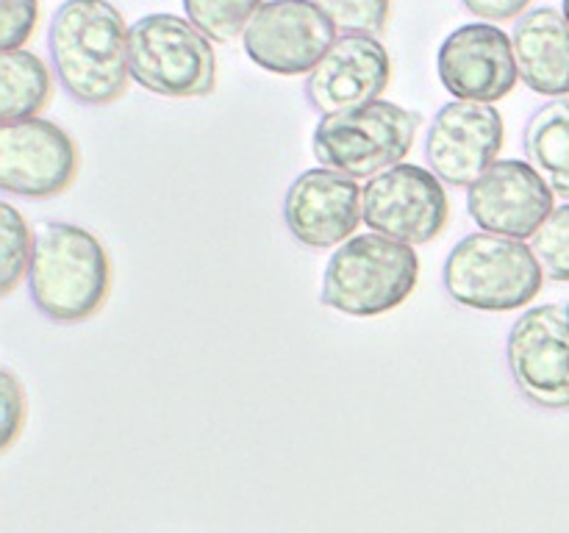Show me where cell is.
<instances>
[{
	"instance_id": "cell-7",
	"label": "cell",
	"mask_w": 569,
	"mask_h": 533,
	"mask_svg": "<svg viewBox=\"0 0 569 533\" xmlns=\"http://www.w3.org/2000/svg\"><path fill=\"white\" fill-rule=\"evenodd\" d=\"M450 198L442 178L417 164H398L365 187V225L403 244H428L448 228Z\"/></svg>"
},
{
	"instance_id": "cell-18",
	"label": "cell",
	"mask_w": 569,
	"mask_h": 533,
	"mask_svg": "<svg viewBox=\"0 0 569 533\" xmlns=\"http://www.w3.org/2000/svg\"><path fill=\"white\" fill-rule=\"evenodd\" d=\"M53 78L44 61L31 50L0 53V120H28L48 105Z\"/></svg>"
},
{
	"instance_id": "cell-8",
	"label": "cell",
	"mask_w": 569,
	"mask_h": 533,
	"mask_svg": "<svg viewBox=\"0 0 569 533\" xmlns=\"http://www.w3.org/2000/svg\"><path fill=\"white\" fill-rule=\"evenodd\" d=\"M517 389L542 409H569V303L528 309L506 339Z\"/></svg>"
},
{
	"instance_id": "cell-1",
	"label": "cell",
	"mask_w": 569,
	"mask_h": 533,
	"mask_svg": "<svg viewBox=\"0 0 569 533\" xmlns=\"http://www.w3.org/2000/svg\"><path fill=\"white\" fill-rule=\"evenodd\" d=\"M126 20L109 0H67L50 22L48 44L61 87L83 105H109L126 92Z\"/></svg>"
},
{
	"instance_id": "cell-12",
	"label": "cell",
	"mask_w": 569,
	"mask_h": 533,
	"mask_svg": "<svg viewBox=\"0 0 569 533\" xmlns=\"http://www.w3.org/2000/svg\"><path fill=\"white\" fill-rule=\"evenodd\" d=\"M467 209L483 233L531 239L556 211V194L528 161L498 159L470 187Z\"/></svg>"
},
{
	"instance_id": "cell-19",
	"label": "cell",
	"mask_w": 569,
	"mask_h": 533,
	"mask_svg": "<svg viewBox=\"0 0 569 533\" xmlns=\"http://www.w3.org/2000/svg\"><path fill=\"white\" fill-rule=\"evenodd\" d=\"M264 0H183L187 20L214 42H231L244 33Z\"/></svg>"
},
{
	"instance_id": "cell-2",
	"label": "cell",
	"mask_w": 569,
	"mask_h": 533,
	"mask_svg": "<svg viewBox=\"0 0 569 533\" xmlns=\"http://www.w3.org/2000/svg\"><path fill=\"white\" fill-rule=\"evenodd\" d=\"M31 300L56 322H81L100 311L111 292V259L103 242L76 222H48L33 239Z\"/></svg>"
},
{
	"instance_id": "cell-14",
	"label": "cell",
	"mask_w": 569,
	"mask_h": 533,
	"mask_svg": "<svg viewBox=\"0 0 569 533\" xmlns=\"http://www.w3.org/2000/svg\"><path fill=\"white\" fill-rule=\"evenodd\" d=\"M283 220L306 248L326 250L356 237L365 222V189L345 172L306 170L283 198Z\"/></svg>"
},
{
	"instance_id": "cell-24",
	"label": "cell",
	"mask_w": 569,
	"mask_h": 533,
	"mask_svg": "<svg viewBox=\"0 0 569 533\" xmlns=\"http://www.w3.org/2000/svg\"><path fill=\"white\" fill-rule=\"evenodd\" d=\"M0 411H3V450L14 444V439L22 433L26 425V392H22L20 381L14 372H0Z\"/></svg>"
},
{
	"instance_id": "cell-25",
	"label": "cell",
	"mask_w": 569,
	"mask_h": 533,
	"mask_svg": "<svg viewBox=\"0 0 569 533\" xmlns=\"http://www.w3.org/2000/svg\"><path fill=\"white\" fill-rule=\"evenodd\" d=\"M531 0H465L467 11L487 22H503L522 14Z\"/></svg>"
},
{
	"instance_id": "cell-15",
	"label": "cell",
	"mask_w": 569,
	"mask_h": 533,
	"mask_svg": "<svg viewBox=\"0 0 569 533\" xmlns=\"http://www.w3.org/2000/svg\"><path fill=\"white\" fill-rule=\"evenodd\" d=\"M392 64L376 37L345 33L331 44L320 64L306 78V94L322 117L350 114L378 103L387 89Z\"/></svg>"
},
{
	"instance_id": "cell-20",
	"label": "cell",
	"mask_w": 569,
	"mask_h": 533,
	"mask_svg": "<svg viewBox=\"0 0 569 533\" xmlns=\"http://www.w3.org/2000/svg\"><path fill=\"white\" fill-rule=\"evenodd\" d=\"M0 292L11 294L31 272L33 239L26 217L11 203L0 205Z\"/></svg>"
},
{
	"instance_id": "cell-13",
	"label": "cell",
	"mask_w": 569,
	"mask_h": 533,
	"mask_svg": "<svg viewBox=\"0 0 569 533\" xmlns=\"http://www.w3.org/2000/svg\"><path fill=\"white\" fill-rule=\"evenodd\" d=\"M503 148V117L489 103L453 100L428 128L426 155L431 170L453 187H472L498 161Z\"/></svg>"
},
{
	"instance_id": "cell-9",
	"label": "cell",
	"mask_w": 569,
	"mask_h": 533,
	"mask_svg": "<svg viewBox=\"0 0 569 533\" xmlns=\"http://www.w3.org/2000/svg\"><path fill=\"white\" fill-rule=\"evenodd\" d=\"M337 42V26L315 0H267L242 33L244 53L261 70L303 76Z\"/></svg>"
},
{
	"instance_id": "cell-10",
	"label": "cell",
	"mask_w": 569,
	"mask_h": 533,
	"mask_svg": "<svg viewBox=\"0 0 569 533\" xmlns=\"http://www.w3.org/2000/svg\"><path fill=\"white\" fill-rule=\"evenodd\" d=\"M76 139L42 117L0 125V189L20 198L50 200L76 181Z\"/></svg>"
},
{
	"instance_id": "cell-4",
	"label": "cell",
	"mask_w": 569,
	"mask_h": 533,
	"mask_svg": "<svg viewBox=\"0 0 569 533\" xmlns=\"http://www.w3.org/2000/svg\"><path fill=\"white\" fill-rule=\"evenodd\" d=\"M445 289L459 305L476 311H517L542 292L545 270L522 239L470 233L450 250Z\"/></svg>"
},
{
	"instance_id": "cell-5",
	"label": "cell",
	"mask_w": 569,
	"mask_h": 533,
	"mask_svg": "<svg viewBox=\"0 0 569 533\" xmlns=\"http://www.w3.org/2000/svg\"><path fill=\"white\" fill-rule=\"evenodd\" d=\"M128 67L139 87L164 98H206L217 87L209 37L178 14H148L133 22Z\"/></svg>"
},
{
	"instance_id": "cell-17",
	"label": "cell",
	"mask_w": 569,
	"mask_h": 533,
	"mask_svg": "<svg viewBox=\"0 0 569 533\" xmlns=\"http://www.w3.org/2000/svg\"><path fill=\"white\" fill-rule=\"evenodd\" d=\"M528 164L545 178L553 194L569 200V103L542 105L526 125Z\"/></svg>"
},
{
	"instance_id": "cell-16",
	"label": "cell",
	"mask_w": 569,
	"mask_h": 533,
	"mask_svg": "<svg viewBox=\"0 0 569 533\" xmlns=\"http://www.w3.org/2000/svg\"><path fill=\"white\" fill-rule=\"evenodd\" d=\"M522 83L539 94H569V22L556 9H533L515 28Z\"/></svg>"
},
{
	"instance_id": "cell-22",
	"label": "cell",
	"mask_w": 569,
	"mask_h": 533,
	"mask_svg": "<svg viewBox=\"0 0 569 533\" xmlns=\"http://www.w3.org/2000/svg\"><path fill=\"white\" fill-rule=\"evenodd\" d=\"M322 14L345 33H381L389 20V0H315Z\"/></svg>"
},
{
	"instance_id": "cell-23",
	"label": "cell",
	"mask_w": 569,
	"mask_h": 533,
	"mask_svg": "<svg viewBox=\"0 0 569 533\" xmlns=\"http://www.w3.org/2000/svg\"><path fill=\"white\" fill-rule=\"evenodd\" d=\"M39 20L37 0H0V48L20 50Z\"/></svg>"
},
{
	"instance_id": "cell-21",
	"label": "cell",
	"mask_w": 569,
	"mask_h": 533,
	"mask_svg": "<svg viewBox=\"0 0 569 533\" xmlns=\"http://www.w3.org/2000/svg\"><path fill=\"white\" fill-rule=\"evenodd\" d=\"M533 253L553 281L569 283V203L559 205L533 237Z\"/></svg>"
},
{
	"instance_id": "cell-3",
	"label": "cell",
	"mask_w": 569,
	"mask_h": 533,
	"mask_svg": "<svg viewBox=\"0 0 569 533\" xmlns=\"http://www.w3.org/2000/svg\"><path fill=\"white\" fill-rule=\"evenodd\" d=\"M415 248L381 233H356L333 250L322 275V305L348 316H378L398 309L417 286Z\"/></svg>"
},
{
	"instance_id": "cell-6",
	"label": "cell",
	"mask_w": 569,
	"mask_h": 533,
	"mask_svg": "<svg viewBox=\"0 0 569 533\" xmlns=\"http://www.w3.org/2000/svg\"><path fill=\"white\" fill-rule=\"evenodd\" d=\"M420 114L389 100L322 117L315 131V155L328 170L350 178H376L403 164L415 144Z\"/></svg>"
},
{
	"instance_id": "cell-26",
	"label": "cell",
	"mask_w": 569,
	"mask_h": 533,
	"mask_svg": "<svg viewBox=\"0 0 569 533\" xmlns=\"http://www.w3.org/2000/svg\"><path fill=\"white\" fill-rule=\"evenodd\" d=\"M565 20L569 22V0H565Z\"/></svg>"
},
{
	"instance_id": "cell-11",
	"label": "cell",
	"mask_w": 569,
	"mask_h": 533,
	"mask_svg": "<svg viewBox=\"0 0 569 533\" xmlns=\"http://www.w3.org/2000/svg\"><path fill=\"white\" fill-rule=\"evenodd\" d=\"M439 81L456 100L498 103L517 87L515 39L492 22H470L450 33L439 48Z\"/></svg>"
}]
</instances>
